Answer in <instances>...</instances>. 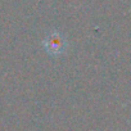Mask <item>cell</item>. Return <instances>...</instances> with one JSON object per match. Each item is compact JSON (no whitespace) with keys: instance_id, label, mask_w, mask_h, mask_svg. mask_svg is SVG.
Masks as SVG:
<instances>
[{"instance_id":"obj_1","label":"cell","mask_w":131,"mask_h":131,"mask_svg":"<svg viewBox=\"0 0 131 131\" xmlns=\"http://www.w3.org/2000/svg\"><path fill=\"white\" fill-rule=\"evenodd\" d=\"M42 48L49 55L58 57V55H62L67 50L68 41L66 40L63 34H60L58 31H53V32L48 34L46 37L42 40Z\"/></svg>"}]
</instances>
